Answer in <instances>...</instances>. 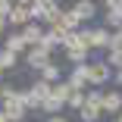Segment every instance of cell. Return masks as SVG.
Returning <instances> with one entry per match:
<instances>
[{
  "label": "cell",
  "instance_id": "6da1fadb",
  "mask_svg": "<svg viewBox=\"0 0 122 122\" xmlns=\"http://www.w3.org/2000/svg\"><path fill=\"white\" fill-rule=\"evenodd\" d=\"M31 16H35V19H44V22H50V25H56L60 16H63V10H60L56 0H35V3H31Z\"/></svg>",
  "mask_w": 122,
  "mask_h": 122
},
{
  "label": "cell",
  "instance_id": "7a4b0ae2",
  "mask_svg": "<svg viewBox=\"0 0 122 122\" xmlns=\"http://www.w3.org/2000/svg\"><path fill=\"white\" fill-rule=\"evenodd\" d=\"M100 113H103V94H100V91H91L78 116H81V122H97Z\"/></svg>",
  "mask_w": 122,
  "mask_h": 122
},
{
  "label": "cell",
  "instance_id": "3957f363",
  "mask_svg": "<svg viewBox=\"0 0 122 122\" xmlns=\"http://www.w3.org/2000/svg\"><path fill=\"white\" fill-rule=\"evenodd\" d=\"M0 110L6 113L10 122H22V119H25V113H28V110H25V100H22V91H16L13 97H6V100L0 103Z\"/></svg>",
  "mask_w": 122,
  "mask_h": 122
},
{
  "label": "cell",
  "instance_id": "277c9868",
  "mask_svg": "<svg viewBox=\"0 0 122 122\" xmlns=\"http://www.w3.org/2000/svg\"><path fill=\"white\" fill-rule=\"evenodd\" d=\"M50 53H53V50H47V47H31V50L25 53V63H28L31 69H38V72H41L44 66H50V63H53V60H50Z\"/></svg>",
  "mask_w": 122,
  "mask_h": 122
},
{
  "label": "cell",
  "instance_id": "5b68a950",
  "mask_svg": "<svg viewBox=\"0 0 122 122\" xmlns=\"http://www.w3.org/2000/svg\"><path fill=\"white\" fill-rule=\"evenodd\" d=\"M81 31H85L88 47H110V41H113L110 28H81Z\"/></svg>",
  "mask_w": 122,
  "mask_h": 122
},
{
  "label": "cell",
  "instance_id": "8992f818",
  "mask_svg": "<svg viewBox=\"0 0 122 122\" xmlns=\"http://www.w3.org/2000/svg\"><path fill=\"white\" fill-rule=\"evenodd\" d=\"M72 88H75V91H81L85 85H91V66L85 63V66H75V69H72L69 72V78H66Z\"/></svg>",
  "mask_w": 122,
  "mask_h": 122
},
{
  "label": "cell",
  "instance_id": "52a82bcc",
  "mask_svg": "<svg viewBox=\"0 0 122 122\" xmlns=\"http://www.w3.org/2000/svg\"><path fill=\"white\" fill-rule=\"evenodd\" d=\"M110 78H113V66H110L107 60L91 63V81H94V85H103V81H110Z\"/></svg>",
  "mask_w": 122,
  "mask_h": 122
},
{
  "label": "cell",
  "instance_id": "ba28073f",
  "mask_svg": "<svg viewBox=\"0 0 122 122\" xmlns=\"http://www.w3.org/2000/svg\"><path fill=\"white\" fill-rule=\"evenodd\" d=\"M103 113H113V116L122 113V91H107L103 94Z\"/></svg>",
  "mask_w": 122,
  "mask_h": 122
},
{
  "label": "cell",
  "instance_id": "9c48e42d",
  "mask_svg": "<svg viewBox=\"0 0 122 122\" xmlns=\"http://www.w3.org/2000/svg\"><path fill=\"white\" fill-rule=\"evenodd\" d=\"M28 91H31V94L38 97V100H41V103L47 100V97H53V85H50V81H44V78H35ZM41 110H44V107H41Z\"/></svg>",
  "mask_w": 122,
  "mask_h": 122
},
{
  "label": "cell",
  "instance_id": "30bf717a",
  "mask_svg": "<svg viewBox=\"0 0 122 122\" xmlns=\"http://www.w3.org/2000/svg\"><path fill=\"white\" fill-rule=\"evenodd\" d=\"M44 35H47V31L38 25V22H31V25H25V28H22V38L28 41V47H38V44L44 41Z\"/></svg>",
  "mask_w": 122,
  "mask_h": 122
},
{
  "label": "cell",
  "instance_id": "8fae6325",
  "mask_svg": "<svg viewBox=\"0 0 122 122\" xmlns=\"http://www.w3.org/2000/svg\"><path fill=\"white\" fill-rule=\"evenodd\" d=\"M31 6H16L13 13H10V19L6 22H13V25H22V28H25V25H31Z\"/></svg>",
  "mask_w": 122,
  "mask_h": 122
},
{
  "label": "cell",
  "instance_id": "7c38bea8",
  "mask_svg": "<svg viewBox=\"0 0 122 122\" xmlns=\"http://www.w3.org/2000/svg\"><path fill=\"white\" fill-rule=\"evenodd\" d=\"M6 50H13V53H28L31 47H28L25 38H22V31H13V35L6 38Z\"/></svg>",
  "mask_w": 122,
  "mask_h": 122
},
{
  "label": "cell",
  "instance_id": "4fadbf2b",
  "mask_svg": "<svg viewBox=\"0 0 122 122\" xmlns=\"http://www.w3.org/2000/svg\"><path fill=\"white\" fill-rule=\"evenodd\" d=\"M60 25L66 28V31H78V25H81V19H78V13L75 10H63V16H60Z\"/></svg>",
  "mask_w": 122,
  "mask_h": 122
},
{
  "label": "cell",
  "instance_id": "5bb4252c",
  "mask_svg": "<svg viewBox=\"0 0 122 122\" xmlns=\"http://www.w3.org/2000/svg\"><path fill=\"white\" fill-rule=\"evenodd\" d=\"M72 10L78 13V19H81V22H88V19H94V16H97V6H94V0H78V3L72 6Z\"/></svg>",
  "mask_w": 122,
  "mask_h": 122
},
{
  "label": "cell",
  "instance_id": "9a60e30c",
  "mask_svg": "<svg viewBox=\"0 0 122 122\" xmlns=\"http://www.w3.org/2000/svg\"><path fill=\"white\" fill-rule=\"evenodd\" d=\"M72 94H75V88H72L69 81H56V85H53V97H60L63 103H69V97H72Z\"/></svg>",
  "mask_w": 122,
  "mask_h": 122
},
{
  "label": "cell",
  "instance_id": "2e32d148",
  "mask_svg": "<svg viewBox=\"0 0 122 122\" xmlns=\"http://www.w3.org/2000/svg\"><path fill=\"white\" fill-rule=\"evenodd\" d=\"M38 78H44V81H50V85H56V81H60V66H56V63H50V66H44V69L38 72Z\"/></svg>",
  "mask_w": 122,
  "mask_h": 122
},
{
  "label": "cell",
  "instance_id": "e0dca14e",
  "mask_svg": "<svg viewBox=\"0 0 122 122\" xmlns=\"http://www.w3.org/2000/svg\"><path fill=\"white\" fill-rule=\"evenodd\" d=\"M16 60H19V53L6 50V47L0 50V66H3V72H6V69H13V66H16Z\"/></svg>",
  "mask_w": 122,
  "mask_h": 122
},
{
  "label": "cell",
  "instance_id": "ac0fdd59",
  "mask_svg": "<svg viewBox=\"0 0 122 122\" xmlns=\"http://www.w3.org/2000/svg\"><path fill=\"white\" fill-rule=\"evenodd\" d=\"M60 107H63V100H60V97H47L41 113H50V116H56V113H60Z\"/></svg>",
  "mask_w": 122,
  "mask_h": 122
},
{
  "label": "cell",
  "instance_id": "d6986e66",
  "mask_svg": "<svg viewBox=\"0 0 122 122\" xmlns=\"http://www.w3.org/2000/svg\"><path fill=\"white\" fill-rule=\"evenodd\" d=\"M107 28H122V10H110L107 13Z\"/></svg>",
  "mask_w": 122,
  "mask_h": 122
},
{
  "label": "cell",
  "instance_id": "ffe728a7",
  "mask_svg": "<svg viewBox=\"0 0 122 122\" xmlns=\"http://www.w3.org/2000/svg\"><path fill=\"white\" fill-rule=\"evenodd\" d=\"M85 100H88V94H81V91H75V94H72V97H69V107L81 113V107H85Z\"/></svg>",
  "mask_w": 122,
  "mask_h": 122
},
{
  "label": "cell",
  "instance_id": "44dd1931",
  "mask_svg": "<svg viewBox=\"0 0 122 122\" xmlns=\"http://www.w3.org/2000/svg\"><path fill=\"white\" fill-rule=\"evenodd\" d=\"M13 94H16V88H13V85H0V103H3L6 97H13Z\"/></svg>",
  "mask_w": 122,
  "mask_h": 122
},
{
  "label": "cell",
  "instance_id": "7402d4cb",
  "mask_svg": "<svg viewBox=\"0 0 122 122\" xmlns=\"http://www.w3.org/2000/svg\"><path fill=\"white\" fill-rule=\"evenodd\" d=\"M103 3H107V13L110 10H122V0H103Z\"/></svg>",
  "mask_w": 122,
  "mask_h": 122
},
{
  "label": "cell",
  "instance_id": "603a6c76",
  "mask_svg": "<svg viewBox=\"0 0 122 122\" xmlns=\"http://www.w3.org/2000/svg\"><path fill=\"white\" fill-rule=\"evenodd\" d=\"M13 3H16V6H31L35 0H13Z\"/></svg>",
  "mask_w": 122,
  "mask_h": 122
},
{
  "label": "cell",
  "instance_id": "cb8c5ba5",
  "mask_svg": "<svg viewBox=\"0 0 122 122\" xmlns=\"http://www.w3.org/2000/svg\"><path fill=\"white\" fill-rule=\"evenodd\" d=\"M47 122H69V119H66V116H50Z\"/></svg>",
  "mask_w": 122,
  "mask_h": 122
},
{
  "label": "cell",
  "instance_id": "d4e9b609",
  "mask_svg": "<svg viewBox=\"0 0 122 122\" xmlns=\"http://www.w3.org/2000/svg\"><path fill=\"white\" fill-rule=\"evenodd\" d=\"M3 28H6V19H0V35H3Z\"/></svg>",
  "mask_w": 122,
  "mask_h": 122
},
{
  "label": "cell",
  "instance_id": "484cf974",
  "mask_svg": "<svg viewBox=\"0 0 122 122\" xmlns=\"http://www.w3.org/2000/svg\"><path fill=\"white\" fill-rule=\"evenodd\" d=\"M0 122H10V119H6V113H3V110H0Z\"/></svg>",
  "mask_w": 122,
  "mask_h": 122
},
{
  "label": "cell",
  "instance_id": "4316f807",
  "mask_svg": "<svg viewBox=\"0 0 122 122\" xmlns=\"http://www.w3.org/2000/svg\"><path fill=\"white\" fill-rule=\"evenodd\" d=\"M116 81H119V85H122V69H119V72H116Z\"/></svg>",
  "mask_w": 122,
  "mask_h": 122
},
{
  "label": "cell",
  "instance_id": "83f0119b",
  "mask_svg": "<svg viewBox=\"0 0 122 122\" xmlns=\"http://www.w3.org/2000/svg\"><path fill=\"white\" fill-rule=\"evenodd\" d=\"M116 119H119V122H122V113H119V116H116Z\"/></svg>",
  "mask_w": 122,
  "mask_h": 122
},
{
  "label": "cell",
  "instance_id": "f1b7e54d",
  "mask_svg": "<svg viewBox=\"0 0 122 122\" xmlns=\"http://www.w3.org/2000/svg\"><path fill=\"white\" fill-rule=\"evenodd\" d=\"M0 75H3V66H0Z\"/></svg>",
  "mask_w": 122,
  "mask_h": 122
},
{
  "label": "cell",
  "instance_id": "f546056e",
  "mask_svg": "<svg viewBox=\"0 0 122 122\" xmlns=\"http://www.w3.org/2000/svg\"><path fill=\"white\" fill-rule=\"evenodd\" d=\"M113 122H119V119H113Z\"/></svg>",
  "mask_w": 122,
  "mask_h": 122
}]
</instances>
